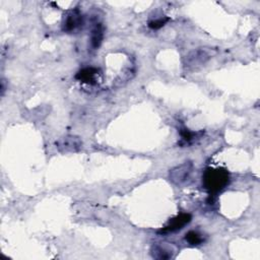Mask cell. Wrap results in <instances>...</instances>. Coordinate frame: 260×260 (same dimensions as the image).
<instances>
[{"label": "cell", "instance_id": "cell-1", "mask_svg": "<svg viewBox=\"0 0 260 260\" xmlns=\"http://www.w3.org/2000/svg\"><path fill=\"white\" fill-rule=\"evenodd\" d=\"M230 174L223 168H206L202 175V186L209 197L215 196L230 184Z\"/></svg>", "mask_w": 260, "mask_h": 260}, {"label": "cell", "instance_id": "cell-11", "mask_svg": "<svg viewBox=\"0 0 260 260\" xmlns=\"http://www.w3.org/2000/svg\"><path fill=\"white\" fill-rule=\"evenodd\" d=\"M179 134L181 136V142L180 144H190L196 137V135L198 133L190 131L188 128L186 127H181L179 129Z\"/></svg>", "mask_w": 260, "mask_h": 260}, {"label": "cell", "instance_id": "cell-6", "mask_svg": "<svg viewBox=\"0 0 260 260\" xmlns=\"http://www.w3.org/2000/svg\"><path fill=\"white\" fill-rule=\"evenodd\" d=\"M101 70L96 67H84L75 74V79L81 83L88 85H94L98 83Z\"/></svg>", "mask_w": 260, "mask_h": 260}, {"label": "cell", "instance_id": "cell-5", "mask_svg": "<svg viewBox=\"0 0 260 260\" xmlns=\"http://www.w3.org/2000/svg\"><path fill=\"white\" fill-rule=\"evenodd\" d=\"M57 148L61 152H75L81 149L82 141L77 136L67 135L56 142Z\"/></svg>", "mask_w": 260, "mask_h": 260}, {"label": "cell", "instance_id": "cell-7", "mask_svg": "<svg viewBox=\"0 0 260 260\" xmlns=\"http://www.w3.org/2000/svg\"><path fill=\"white\" fill-rule=\"evenodd\" d=\"M210 58V55L206 50L198 49L196 51L191 52L188 56H186V63L185 66L187 68H197L198 66L204 64L208 59Z\"/></svg>", "mask_w": 260, "mask_h": 260}, {"label": "cell", "instance_id": "cell-9", "mask_svg": "<svg viewBox=\"0 0 260 260\" xmlns=\"http://www.w3.org/2000/svg\"><path fill=\"white\" fill-rule=\"evenodd\" d=\"M173 251L166 247L165 245L160 244H154L151 246L150 254L153 258L159 259V260H167L173 257Z\"/></svg>", "mask_w": 260, "mask_h": 260}, {"label": "cell", "instance_id": "cell-4", "mask_svg": "<svg viewBox=\"0 0 260 260\" xmlns=\"http://www.w3.org/2000/svg\"><path fill=\"white\" fill-rule=\"evenodd\" d=\"M192 171L193 164L191 161H186L171 170L170 180L176 185H183L190 179Z\"/></svg>", "mask_w": 260, "mask_h": 260}, {"label": "cell", "instance_id": "cell-10", "mask_svg": "<svg viewBox=\"0 0 260 260\" xmlns=\"http://www.w3.org/2000/svg\"><path fill=\"white\" fill-rule=\"evenodd\" d=\"M185 241L190 245V246H198L203 243L204 239L201 234H199L196 231H189L185 235Z\"/></svg>", "mask_w": 260, "mask_h": 260}, {"label": "cell", "instance_id": "cell-8", "mask_svg": "<svg viewBox=\"0 0 260 260\" xmlns=\"http://www.w3.org/2000/svg\"><path fill=\"white\" fill-rule=\"evenodd\" d=\"M104 40V26L101 22H96L91 28L89 37V46L91 50H96L101 47Z\"/></svg>", "mask_w": 260, "mask_h": 260}, {"label": "cell", "instance_id": "cell-12", "mask_svg": "<svg viewBox=\"0 0 260 260\" xmlns=\"http://www.w3.org/2000/svg\"><path fill=\"white\" fill-rule=\"evenodd\" d=\"M170 20V17L168 16H162V17H158L155 19H151L150 21H148V27L151 29H159L161 28L168 21Z\"/></svg>", "mask_w": 260, "mask_h": 260}, {"label": "cell", "instance_id": "cell-2", "mask_svg": "<svg viewBox=\"0 0 260 260\" xmlns=\"http://www.w3.org/2000/svg\"><path fill=\"white\" fill-rule=\"evenodd\" d=\"M192 219V215L188 212H181L171 218L168 223L161 228L160 230L157 231L158 234L160 235H166L170 233H175L180 230H182L186 224H188Z\"/></svg>", "mask_w": 260, "mask_h": 260}, {"label": "cell", "instance_id": "cell-3", "mask_svg": "<svg viewBox=\"0 0 260 260\" xmlns=\"http://www.w3.org/2000/svg\"><path fill=\"white\" fill-rule=\"evenodd\" d=\"M83 24H84L83 14L78 9H74L70 11L66 15V17H64V20L62 23V29L65 32L72 34L82 28Z\"/></svg>", "mask_w": 260, "mask_h": 260}]
</instances>
